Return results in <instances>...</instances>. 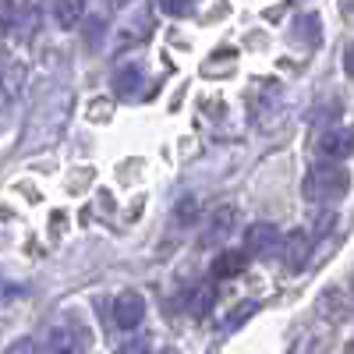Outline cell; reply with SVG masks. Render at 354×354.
<instances>
[{"instance_id": "6da1fadb", "label": "cell", "mask_w": 354, "mask_h": 354, "mask_svg": "<svg viewBox=\"0 0 354 354\" xmlns=\"http://www.w3.org/2000/svg\"><path fill=\"white\" fill-rule=\"evenodd\" d=\"M347 188H351V177H347V170L337 167V163H319V167H312V170L305 174V185H301V192H305L308 202H337V198L347 195Z\"/></svg>"}, {"instance_id": "7a4b0ae2", "label": "cell", "mask_w": 354, "mask_h": 354, "mask_svg": "<svg viewBox=\"0 0 354 354\" xmlns=\"http://www.w3.org/2000/svg\"><path fill=\"white\" fill-rule=\"evenodd\" d=\"M145 319V298L135 290H124V294H117V301H113V322L121 330H135L138 322Z\"/></svg>"}, {"instance_id": "3957f363", "label": "cell", "mask_w": 354, "mask_h": 354, "mask_svg": "<svg viewBox=\"0 0 354 354\" xmlns=\"http://www.w3.org/2000/svg\"><path fill=\"white\" fill-rule=\"evenodd\" d=\"M280 234H277V227L273 223H252L248 230H245V252L248 255H273L277 248H280Z\"/></svg>"}, {"instance_id": "277c9868", "label": "cell", "mask_w": 354, "mask_h": 354, "mask_svg": "<svg viewBox=\"0 0 354 354\" xmlns=\"http://www.w3.org/2000/svg\"><path fill=\"white\" fill-rule=\"evenodd\" d=\"M32 351L36 354H78V333L68 330V326H53L36 340Z\"/></svg>"}, {"instance_id": "5b68a950", "label": "cell", "mask_w": 354, "mask_h": 354, "mask_svg": "<svg viewBox=\"0 0 354 354\" xmlns=\"http://www.w3.org/2000/svg\"><path fill=\"white\" fill-rule=\"evenodd\" d=\"M308 248H312V238L305 230H290L287 238L280 241V255H283V266L287 270H301L308 262Z\"/></svg>"}, {"instance_id": "8992f818", "label": "cell", "mask_w": 354, "mask_h": 354, "mask_svg": "<svg viewBox=\"0 0 354 354\" xmlns=\"http://www.w3.org/2000/svg\"><path fill=\"white\" fill-rule=\"evenodd\" d=\"M351 149H354V131L351 128H330L319 138V153L326 160H344V156H351Z\"/></svg>"}, {"instance_id": "52a82bcc", "label": "cell", "mask_w": 354, "mask_h": 354, "mask_svg": "<svg viewBox=\"0 0 354 354\" xmlns=\"http://www.w3.org/2000/svg\"><path fill=\"white\" fill-rule=\"evenodd\" d=\"M213 305H216V283H213V280H202L198 287H192V294H188V312H192L195 319L209 315Z\"/></svg>"}, {"instance_id": "ba28073f", "label": "cell", "mask_w": 354, "mask_h": 354, "mask_svg": "<svg viewBox=\"0 0 354 354\" xmlns=\"http://www.w3.org/2000/svg\"><path fill=\"white\" fill-rule=\"evenodd\" d=\"M245 266H248V252H220L216 262H213V277L230 280V277H238Z\"/></svg>"}, {"instance_id": "9c48e42d", "label": "cell", "mask_w": 354, "mask_h": 354, "mask_svg": "<svg viewBox=\"0 0 354 354\" xmlns=\"http://www.w3.org/2000/svg\"><path fill=\"white\" fill-rule=\"evenodd\" d=\"M53 15H57V25L61 28H75L85 15V8L78 4V0H61V4H53Z\"/></svg>"}, {"instance_id": "30bf717a", "label": "cell", "mask_w": 354, "mask_h": 354, "mask_svg": "<svg viewBox=\"0 0 354 354\" xmlns=\"http://www.w3.org/2000/svg\"><path fill=\"white\" fill-rule=\"evenodd\" d=\"M138 82H142V71H138V68H124V71H117L113 88H117L121 96H131L135 88H138Z\"/></svg>"}, {"instance_id": "8fae6325", "label": "cell", "mask_w": 354, "mask_h": 354, "mask_svg": "<svg viewBox=\"0 0 354 354\" xmlns=\"http://www.w3.org/2000/svg\"><path fill=\"white\" fill-rule=\"evenodd\" d=\"M177 223H195V216H198V198L195 195H185L181 202H177Z\"/></svg>"}, {"instance_id": "7c38bea8", "label": "cell", "mask_w": 354, "mask_h": 354, "mask_svg": "<svg viewBox=\"0 0 354 354\" xmlns=\"http://www.w3.org/2000/svg\"><path fill=\"white\" fill-rule=\"evenodd\" d=\"M230 223H234V209H230V205H223V209L213 213V234H227Z\"/></svg>"}, {"instance_id": "4fadbf2b", "label": "cell", "mask_w": 354, "mask_h": 354, "mask_svg": "<svg viewBox=\"0 0 354 354\" xmlns=\"http://www.w3.org/2000/svg\"><path fill=\"white\" fill-rule=\"evenodd\" d=\"M145 351H149V347H145V340L138 337V340H128L124 347H117L113 354H145Z\"/></svg>"}, {"instance_id": "5bb4252c", "label": "cell", "mask_w": 354, "mask_h": 354, "mask_svg": "<svg viewBox=\"0 0 354 354\" xmlns=\"http://www.w3.org/2000/svg\"><path fill=\"white\" fill-rule=\"evenodd\" d=\"M11 15H15V8H8V4H0V36L8 32V25H11L8 18H11Z\"/></svg>"}, {"instance_id": "9a60e30c", "label": "cell", "mask_w": 354, "mask_h": 354, "mask_svg": "<svg viewBox=\"0 0 354 354\" xmlns=\"http://www.w3.org/2000/svg\"><path fill=\"white\" fill-rule=\"evenodd\" d=\"M167 15H192V4H163Z\"/></svg>"}, {"instance_id": "2e32d148", "label": "cell", "mask_w": 354, "mask_h": 354, "mask_svg": "<svg viewBox=\"0 0 354 354\" xmlns=\"http://www.w3.org/2000/svg\"><path fill=\"white\" fill-rule=\"evenodd\" d=\"M344 71L354 78V43H351V46H347V53H344Z\"/></svg>"}, {"instance_id": "e0dca14e", "label": "cell", "mask_w": 354, "mask_h": 354, "mask_svg": "<svg viewBox=\"0 0 354 354\" xmlns=\"http://www.w3.org/2000/svg\"><path fill=\"white\" fill-rule=\"evenodd\" d=\"M8 354H25V344H15V347H11Z\"/></svg>"}, {"instance_id": "ac0fdd59", "label": "cell", "mask_w": 354, "mask_h": 354, "mask_svg": "<svg viewBox=\"0 0 354 354\" xmlns=\"http://www.w3.org/2000/svg\"><path fill=\"white\" fill-rule=\"evenodd\" d=\"M347 354H354V347H347Z\"/></svg>"}]
</instances>
